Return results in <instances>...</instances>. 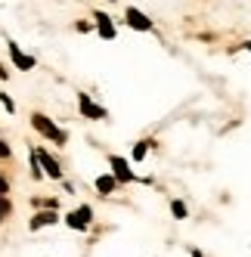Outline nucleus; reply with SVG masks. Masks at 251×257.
Wrapping results in <instances>:
<instances>
[{"label": "nucleus", "instance_id": "nucleus-12", "mask_svg": "<svg viewBox=\"0 0 251 257\" xmlns=\"http://www.w3.org/2000/svg\"><path fill=\"white\" fill-rule=\"evenodd\" d=\"M146 149H149L146 143H137V146H134V158H137V161H140V158H146Z\"/></svg>", "mask_w": 251, "mask_h": 257}, {"label": "nucleus", "instance_id": "nucleus-16", "mask_svg": "<svg viewBox=\"0 0 251 257\" xmlns=\"http://www.w3.org/2000/svg\"><path fill=\"white\" fill-rule=\"evenodd\" d=\"M0 78H7V68L4 65H0Z\"/></svg>", "mask_w": 251, "mask_h": 257}, {"label": "nucleus", "instance_id": "nucleus-10", "mask_svg": "<svg viewBox=\"0 0 251 257\" xmlns=\"http://www.w3.org/2000/svg\"><path fill=\"white\" fill-rule=\"evenodd\" d=\"M115 183H118L115 174H112V177H99V180H96V189H99V192H112V189H115Z\"/></svg>", "mask_w": 251, "mask_h": 257}, {"label": "nucleus", "instance_id": "nucleus-15", "mask_svg": "<svg viewBox=\"0 0 251 257\" xmlns=\"http://www.w3.org/2000/svg\"><path fill=\"white\" fill-rule=\"evenodd\" d=\"M4 192H7V180H4V177H0V195H4Z\"/></svg>", "mask_w": 251, "mask_h": 257}, {"label": "nucleus", "instance_id": "nucleus-6", "mask_svg": "<svg viewBox=\"0 0 251 257\" xmlns=\"http://www.w3.org/2000/svg\"><path fill=\"white\" fill-rule=\"evenodd\" d=\"M10 53H13V62H16V68H22V71H31L34 68V59L31 56H25V53L16 47V44H10Z\"/></svg>", "mask_w": 251, "mask_h": 257}, {"label": "nucleus", "instance_id": "nucleus-13", "mask_svg": "<svg viewBox=\"0 0 251 257\" xmlns=\"http://www.w3.org/2000/svg\"><path fill=\"white\" fill-rule=\"evenodd\" d=\"M0 99H4V105H7V112H13V108H16V105H13V99H10L7 93H4V96H0Z\"/></svg>", "mask_w": 251, "mask_h": 257}, {"label": "nucleus", "instance_id": "nucleus-3", "mask_svg": "<svg viewBox=\"0 0 251 257\" xmlns=\"http://www.w3.org/2000/svg\"><path fill=\"white\" fill-rule=\"evenodd\" d=\"M112 174H115L118 183H131L134 180V174H131V168H128V161H124V158H112Z\"/></svg>", "mask_w": 251, "mask_h": 257}, {"label": "nucleus", "instance_id": "nucleus-11", "mask_svg": "<svg viewBox=\"0 0 251 257\" xmlns=\"http://www.w3.org/2000/svg\"><path fill=\"white\" fill-rule=\"evenodd\" d=\"M171 211H174V217H177V220H183V217H186V205H183V201H174Z\"/></svg>", "mask_w": 251, "mask_h": 257}, {"label": "nucleus", "instance_id": "nucleus-1", "mask_svg": "<svg viewBox=\"0 0 251 257\" xmlns=\"http://www.w3.org/2000/svg\"><path fill=\"white\" fill-rule=\"evenodd\" d=\"M31 124L38 127V131H41L44 137H50V140H56V143H65V134H62V131H59V127L53 124L50 118H44V115H34V118H31Z\"/></svg>", "mask_w": 251, "mask_h": 257}, {"label": "nucleus", "instance_id": "nucleus-14", "mask_svg": "<svg viewBox=\"0 0 251 257\" xmlns=\"http://www.w3.org/2000/svg\"><path fill=\"white\" fill-rule=\"evenodd\" d=\"M7 211H10V208H7V201L0 198V220H4V214H7Z\"/></svg>", "mask_w": 251, "mask_h": 257}, {"label": "nucleus", "instance_id": "nucleus-9", "mask_svg": "<svg viewBox=\"0 0 251 257\" xmlns=\"http://www.w3.org/2000/svg\"><path fill=\"white\" fill-rule=\"evenodd\" d=\"M47 223H56V214L53 211H44V214H38L31 220V229H38V226H47Z\"/></svg>", "mask_w": 251, "mask_h": 257}, {"label": "nucleus", "instance_id": "nucleus-7", "mask_svg": "<svg viewBox=\"0 0 251 257\" xmlns=\"http://www.w3.org/2000/svg\"><path fill=\"white\" fill-rule=\"evenodd\" d=\"M34 158H38L41 164H44V171H47V177H62V171H59V164L53 161L47 152H34Z\"/></svg>", "mask_w": 251, "mask_h": 257}, {"label": "nucleus", "instance_id": "nucleus-17", "mask_svg": "<svg viewBox=\"0 0 251 257\" xmlns=\"http://www.w3.org/2000/svg\"><path fill=\"white\" fill-rule=\"evenodd\" d=\"M245 50H248V53H251V41H248V44H245Z\"/></svg>", "mask_w": 251, "mask_h": 257}, {"label": "nucleus", "instance_id": "nucleus-4", "mask_svg": "<svg viewBox=\"0 0 251 257\" xmlns=\"http://www.w3.org/2000/svg\"><path fill=\"white\" fill-rule=\"evenodd\" d=\"M90 217H93V211H90V208H78L75 214H68V226H75V229H84L87 223H90Z\"/></svg>", "mask_w": 251, "mask_h": 257}, {"label": "nucleus", "instance_id": "nucleus-8", "mask_svg": "<svg viewBox=\"0 0 251 257\" xmlns=\"http://www.w3.org/2000/svg\"><path fill=\"white\" fill-rule=\"evenodd\" d=\"M96 25H99L102 38H115V28H112V22H109V16H105V13H96Z\"/></svg>", "mask_w": 251, "mask_h": 257}, {"label": "nucleus", "instance_id": "nucleus-2", "mask_svg": "<svg viewBox=\"0 0 251 257\" xmlns=\"http://www.w3.org/2000/svg\"><path fill=\"white\" fill-rule=\"evenodd\" d=\"M78 105H81V112H84L87 118H93V121H99V118H105V108H99L96 102H90V96H84V93H81V99H78Z\"/></svg>", "mask_w": 251, "mask_h": 257}, {"label": "nucleus", "instance_id": "nucleus-5", "mask_svg": "<svg viewBox=\"0 0 251 257\" xmlns=\"http://www.w3.org/2000/svg\"><path fill=\"white\" fill-rule=\"evenodd\" d=\"M128 25H131V28H140V31H149V28H152V22H149L140 10H134V7L128 10Z\"/></svg>", "mask_w": 251, "mask_h": 257}]
</instances>
